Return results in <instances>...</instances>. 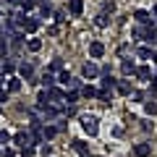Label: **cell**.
<instances>
[{"label":"cell","mask_w":157,"mask_h":157,"mask_svg":"<svg viewBox=\"0 0 157 157\" xmlns=\"http://www.w3.org/2000/svg\"><path fill=\"white\" fill-rule=\"evenodd\" d=\"M39 155H42V157H50L52 155V147L47 144V141H45V144H39Z\"/></svg>","instance_id":"4dcf8cb0"},{"label":"cell","mask_w":157,"mask_h":157,"mask_svg":"<svg viewBox=\"0 0 157 157\" xmlns=\"http://www.w3.org/2000/svg\"><path fill=\"white\" fill-rule=\"evenodd\" d=\"M13 71H16V63L13 60H3L0 63V76H13Z\"/></svg>","instance_id":"ffe728a7"},{"label":"cell","mask_w":157,"mask_h":157,"mask_svg":"<svg viewBox=\"0 0 157 157\" xmlns=\"http://www.w3.org/2000/svg\"><path fill=\"white\" fill-rule=\"evenodd\" d=\"M55 81H58V76H55L52 71H45V73H42V89H52Z\"/></svg>","instance_id":"ac0fdd59"},{"label":"cell","mask_w":157,"mask_h":157,"mask_svg":"<svg viewBox=\"0 0 157 157\" xmlns=\"http://www.w3.org/2000/svg\"><path fill=\"white\" fill-rule=\"evenodd\" d=\"M55 136H58V128H55V126H50V123H45V126H42V139H45V141L55 139Z\"/></svg>","instance_id":"7402d4cb"},{"label":"cell","mask_w":157,"mask_h":157,"mask_svg":"<svg viewBox=\"0 0 157 157\" xmlns=\"http://www.w3.org/2000/svg\"><path fill=\"white\" fill-rule=\"evenodd\" d=\"M6 100H8V92L3 89V86H0V105H3V102H6Z\"/></svg>","instance_id":"f35d334b"},{"label":"cell","mask_w":157,"mask_h":157,"mask_svg":"<svg viewBox=\"0 0 157 157\" xmlns=\"http://www.w3.org/2000/svg\"><path fill=\"white\" fill-rule=\"evenodd\" d=\"M102 55H105V45H102L100 39L89 42V58H102Z\"/></svg>","instance_id":"4fadbf2b"},{"label":"cell","mask_w":157,"mask_h":157,"mask_svg":"<svg viewBox=\"0 0 157 157\" xmlns=\"http://www.w3.org/2000/svg\"><path fill=\"white\" fill-rule=\"evenodd\" d=\"M155 24H157V18H155Z\"/></svg>","instance_id":"ee69618b"},{"label":"cell","mask_w":157,"mask_h":157,"mask_svg":"<svg viewBox=\"0 0 157 157\" xmlns=\"http://www.w3.org/2000/svg\"><path fill=\"white\" fill-rule=\"evenodd\" d=\"M47 105H52V102H50V92H47V89H39V94H37V107H47Z\"/></svg>","instance_id":"44dd1931"},{"label":"cell","mask_w":157,"mask_h":157,"mask_svg":"<svg viewBox=\"0 0 157 157\" xmlns=\"http://www.w3.org/2000/svg\"><path fill=\"white\" fill-rule=\"evenodd\" d=\"M102 13H105V16L115 13V3H102Z\"/></svg>","instance_id":"d6a6232c"},{"label":"cell","mask_w":157,"mask_h":157,"mask_svg":"<svg viewBox=\"0 0 157 157\" xmlns=\"http://www.w3.org/2000/svg\"><path fill=\"white\" fill-rule=\"evenodd\" d=\"M3 3H11V6H21L24 0H3Z\"/></svg>","instance_id":"60d3db41"},{"label":"cell","mask_w":157,"mask_h":157,"mask_svg":"<svg viewBox=\"0 0 157 157\" xmlns=\"http://www.w3.org/2000/svg\"><path fill=\"white\" fill-rule=\"evenodd\" d=\"M155 94L157 92H152V89H134V102H141V105H147L149 100H155Z\"/></svg>","instance_id":"3957f363"},{"label":"cell","mask_w":157,"mask_h":157,"mask_svg":"<svg viewBox=\"0 0 157 157\" xmlns=\"http://www.w3.org/2000/svg\"><path fill=\"white\" fill-rule=\"evenodd\" d=\"M16 71H18V78H26V81H34V66H32V63H21V66H18Z\"/></svg>","instance_id":"52a82bcc"},{"label":"cell","mask_w":157,"mask_h":157,"mask_svg":"<svg viewBox=\"0 0 157 157\" xmlns=\"http://www.w3.org/2000/svg\"><path fill=\"white\" fill-rule=\"evenodd\" d=\"M71 81H73V76H71L68 71H60V73H58V84H60V86H71Z\"/></svg>","instance_id":"cb8c5ba5"},{"label":"cell","mask_w":157,"mask_h":157,"mask_svg":"<svg viewBox=\"0 0 157 157\" xmlns=\"http://www.w3.org/2000/svg\"><path fill=\"white\" fill-rule=\"evenodd\" d=\"M152 76H155V73H152V68L147 66V63H141V66L136 68V78H139V81H152Z\"/></svg>","instance_id":"8fae6325"},{"label":"cell","mask_w":157,"mask_h":157,"mask_svg":"<svg viewBox=\"0 0 157 157\" xmlns=\"http://www.w3.org/2000/svg\"><path fill=\"white\" fill-rule=\"evenodd\" d=\"M152 16H155V18H157V6H155V8H152Z\"/></svg>","instance_id":"7bdbcfd3"},{"label":"cell","mask_w":157,"mask_h":157,"mask_svg":"<svg viewBox=\"0 0 157 157\" xmlns=\"http://www.w3.org/2000/svg\"><path fill=\"white\" fill-rule=\"evenodd\" d=\"M152 63H155V66H157V50H155V55H152Z\"/></svg>","instance_id":"b9f144b4"},{"label":"cell","mask_w":157,"mask_h":157,"mask_svg":"<svg viewBox=\"0 0 157 157\" xmlns=\"http://www.w3.org/2000/svg\"><path fill=\"white\" fill-rule=\"evenodd\" d=\"M94 26H100V29H105V26H110V16H105V13H100V16L94 18Z\"/></svg>","instance_id":"4316f807"},{"label":"cell","mask_w":157,"mask_h":157,"mask_svg":"<svg viewBox=\"0 0 157 157\" xmlns=\"http://www.w3.org/2000/svg\"><path fill=\"white\" fill-rule=\"evenodd\" d=\"M81 128H84V134L97 136V131H100V118L97 115H84L81 118Z\"/></svg>","instance_id":"6da1fadb"},{"label":"cell","mask_w":157,"mask_h":157,"mask_svg":"<svg viewBox=\"0 0 157 157\" xmlns=\"http://www.w3.org/2000/svg\"><path fill=\"white\" fill-rule=\"evenodd\" d=\"M78 94L84 97V100H97V94H100V89H97L94 84H84V86H81V92H78Z\"/></svg>","instance_id":"7c38bea8"},{"label":"cell","mask_w":157,"mask_h":157,"mask_svg":"<svg viewBox=\"0 0 157 157\" xmlns=\"http://www.w3.org/2000/svg\"><path fill=\"white\" fill-rule=\"evenodd\" d=\"M34 155H37V147H32V144L21 149V157H34Z\"/></svg>","instance_id":"1f68e13d"},{"label":"cell","mask_w":157,"mask_h":157,"mask_svg":"<svg viewBox=\"0 0 157 157\" xmlns=\"http://www.w3.org/2000/svg\"><path fill=\"white\" fill-rule=\"evenodd\" d=\"M115 89H118V94H123V97L134 94V84H131L128 78H118V86H115Z\"/></svg>","instance_id":"ba28073f"},{"label":"cell","mask_w":157,"mask_h":157,"mask_svg":"<svg viewBox=\"0 0 157 157\" xmlns=\"http://www.w3.org/2000/svg\"><path fill=\"white\" fill-rule=\"evenodd\" d=\"M26 47H29V50H32V52H37V50H42V39H39V37H29V42H26Z\"/></svg>","instance_id":"d4e9b609"},{"label":"cell","mask_w":157,"mask_h":157,"mask_svg":"<svg viewBox=\"0 0 157 157\" xmlns=\"http://www.w3.org/2000/svg\"><path fill=\"white\" fill-rule=\"evenodd\" d=\"M11 141H13V136L8 134V131H3V128H0V147H8Z\"/></svg>","instance_id":"83f0119b"},{"label":"cell","mask_w":157,"mask_h":157,"mask_svg":"<svg viewBox=\"0 0 157 157\" xmlns=\"http://www.w3.org/2000/svg\"><path fill=\"white\" fill-rule=\"evenodd\" d=\"M81 100V94H78L76 89H66V97H63V102H66V107H73L76 102Z\"/></svg>","instance_id":"e0dca14e"},{"label":"cell","mask_w":157,"mask_h":157,"mask_svg":"<svg viewBox=\"0 0 157 157\" xmlns=\"http://www.w3.org/2000/svg\"><path fill=\"white\" fill-rule=\"evenodd\" d=\"M144 110H147V115H157V105H155V100H152V102H147V105H144Z\"/></svg>","instance_id":"836d02e7"},{"label":"cell","mask_w":157,"mask_h":157,"mask_svg":"<svg viewBox=\"0 0 157 157\" xmlns=\"http://www.w3.org/2000/svg\"><path fill=\"white\" fill-rule=\"evenodd\" d=\"M0 157H16V149H11V147H6V149L0 152Z\"/></svg>","instance_id":"8d00e7d4"},{"label":"cell","mask_w":157,"mask_h":157,"mask_svg":"<svg viewBox=\"0 0 157 157\" xmlns=\"http://www.w3.org/2000/svg\"><path fill=\"white\" fill-rule=\"evenodd\" d=\"M134 21L139 24V26H147V24H152L155 18H152V11H144V8H139V11H134Z\"/></svg>","instance_id":"277c9868"},{"label":"cell","mask_w":157,"mask_h":157,"mask_svg":"<svg viewBox=\"0 0 157 157\" xmlns=\"http://www.w3.org/2000/svg\"><path fill=\"white\" fill-rule=\"evenodd\" d=\"M134 55L139 58L141 63H147V60H152V55H155V50H152L149 45H139V47H136V50H134Z\"/></svg>","instance_id":"5b68a950"},{"label":"cell","mask_w":157,"mask_h":157,"mask_svg":"<svg viewBox=\"0 0 157 157\" xmlns=\"http://www.w3.org/2000/svg\"><path fill=\"white\" fill-rule=\"evenodd\" d=\"M71 147H73V152H78V155H81V157H86V155H89V141L73 139V141H71Z\"/></svg>","instance_id":"9a60e30c"},{"label":"cell","mask_w":157,"mask_h":157,"mask_svg":"<svg viewBox=\"0 0 157 157\" xmlns=\"http://www.w3.org/2000/svg\"><path fill=\"white\" fill-rule=\"evenodd\" d=\"M18 89H21V78H16V76H13L11 81H8V92H18Z\"/></svg>","instance_id":"f546056e"},{"label":"cell","mask_w":157,"mask_h":157,"mask_svg":"<svg viewBox=\"0 0 157 157\" xmlns=\"http://www.w3.org/2000/svg\"><path fill=\"white\" fill-rule=\"evenodd\" d=\"M134 155L136 157H149L152 155V144L149 141H136L134 144Z\"/></svg>","instance_id":"9c48e42d"},{"label":"cell","mask_w":157,"mask_h":157,"mask_svg":"<svg viewBox=\"0 0 157 157\" xmlns=\"http://www.w3.org/2000/svg\"><path fill=\"white\" fill-rule=\"evenodd\" d=\"M47 71H58V73H60L63 71V58H52V63H50Z\"/></svg>","instance_id":"f1b7e54d"},{"label":"cell","mask_w":157,"mask_h":157,"mask_svg":"<svg viewBox=\"0 0 157 157\" xmlns=\"http://www.w3.org/2000/svg\"><path fill=\"white\" fill-rule=\"evenodd\" d=\"M68 13L71 16H81L84 13V0H68Z\"/></svg>","instance_id":"2e32d148"},{"label":"cell","mask_w":157,"mask_h":157,"mask_svg":"<svg viewBox=\"0 0 157 157\" xmlns=\"http://www.w3.org/2000/svg\"><path fill=\"white\" fill-rule=\"evenodd\" d=\"M13 144L18 147V149H24V147L32 144V136H29V131H18L16 136H13Z\"/></svg>","instance_id":"30bf717a"},{"label":"cell","mask_w":157,"mask_h":157,"mask_svg":"<svg viewBox=\"0 0 157 157\" xmlns=\"http://www.w3.org/2000/svg\"><path fill=\"white\" fill-rule=\"evenodd\" d=\"M136 60H128V58H126L123 63H121V73H123V76H136Z\"/></svg>","instance_id":"5bb4252c"},{"label":"cell","mask_w":157,"mask_h":157,"mask_svg":"<svg viewBox=\"0 0 157 157\" xmlns=\"http://www.w3.org/2000/svg\"><path fill=\"white\" fill-rule=\"evenodd\" d=\"M39 29V18H34V16H26L24 18V24H21V32L24 34H34Z\"/></svg>","instance_id":"8992f818"},{"label":"cell","mask_w":157,"mask_h":157,"mask_svg":"<svg viewBox=\"0 0 157 157\" xmlns=\"http://www.w3.org/2000/svg\"><path fill=\"white\" fill-rule=\"evenodd\" d=\"M81 76L89 78V81H92V78H100V66H97L94 60H86L84 66H81Z\"/></svg>","instance_id":"7a4b0ae2"},{"label":"cell","mask_w":157,"mask_h":157,"mask_svg":"<svg viewBox=\"0 0 157 157\" xmlns=\"http://www.w3.org/2000/svg\"><path fill=\"white\" fill-rule=\"evenodd\" d=\"M24 37H26V34H24L21 29H16V32L11 34V42H8V45H13V47H21V45H24Z\"/></svg>","instance_id":"603a6c76"},{"label":"cell","mask_w":157,"mask_h":157,"mask_svg":"<svg viewBox=\"0 0 157 157\" xmlns=\"http://www.w3.org/2000/svg\"><path fill=\"white\" fill-rule=\"evenodd\" d=\"M55 21L63 24V21H66V13H63V11H55Z\"/></svg>","instance_id":"74e56055"},{"label":"cell","mask_w":157,"mask_h":157,"mask_svg":"<svg viewBox=\"0 0 157 157\" xmlns=\"http://www.w3.org/2000/svg\"><path fill=\"white\" fill-rule=\"evenodd\" d=\"M34 6H37V0H24L21 6H18V11H21V13H24V16H26V13H29V11H34Z\"/></svg>","instance_id":"484cf974"},{"label":"cell","mask_w":157,"mask_h":157,"mask_svg":"<svg viewBox=\"0 0 157 157\" xmlns=\"http://www.w3.org/2000/svg\"><path fill=\"white\" fill-rule=\"evenodd\" d=\"M149 84H152L149 89H152V92H157V73H155V76H152V81H149Z\"/></svg>","instance_id":"ab89813d"},{"label":"cell","mask_w":157,"mask_h":157,"mask_svg":"<svg viewBox=\"0 0 157 157\" xmlns=\"http://www.w3.org/2000/svg\"><path fill=\"white\" fill-rule=\"evenodd\" d=\"M110 97H113V92H105V89H100L97 100H102V102H110Z\"/></svg>","instance_id":"d590c367"},{"label":"cell","mask_w":157,"mask_h":157,"mask_svg":"<svg viewBox=\"0 0 157 157\" xmlns=\"http://www.w3.org/2000/svg\"><path fill=\"white\" fill-rule=\"evenodd\" d=\"M115 86H118V78H113V76H102V78H100V89L113 92Z\"/></svg>","instance_id":"d6986e66"},{"label":"cell","mask_w":157,"mask_h":157,"mask_svg":"<svg viewBox=\"0 0 157 157\" xmlns=\"http://www.w3.org/2000/svg\"><path fill=\"white\" fill-rule=\"evenodd\" d=\"M134 39H136V42H144V29H141V26L134 29Z\"/></svg>","instance_id":"e575fe53"}]
</instances>
